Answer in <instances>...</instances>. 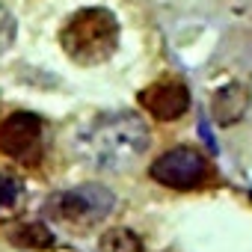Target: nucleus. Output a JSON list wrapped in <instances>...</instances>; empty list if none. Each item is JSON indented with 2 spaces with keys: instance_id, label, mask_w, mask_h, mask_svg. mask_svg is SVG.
<instances>
[{
  "instance_id": "4",
  "label": "nucleus",
  "mask_w": 252,
  "mask_h": 252,
  "mask_svg": "<svg viewBox=\"0 0 252 252\" xmlns=\"http://www.w3.org/2000/svg\"><path fill=\"white\" fill-rule=\"evenodd\" d=\"M149 178L166 190L190 193V190H199L211 181V163L199 149L175 146V149H166L163 155H158L152 160Z\"/></svg>"
},
{
  "instance_id": "7",
  "label": "nucleus",
  "mask_w": 252,
  "mask_h": 252,
  "mask_svg": "<svg viewBox=\"0 0 252 252\" xmlns=\"http://www.w3.org/2000/svg\"><path fill=\"white\" fill-rule=\"evenodd\" d=\"M249 89L243 83H225L214 92L211 98V116L217 125H222V128H231V125H237L246 110H249Z\"/></svg>"
},
{
  "instance_id": "10",
  "label": "nucleus",
  "mask_w": 252,
  "mask_h": 252,
  "mask_svg": "<svg viewBox=\"0 0 252 252\" xmlns=\"http://www.w3.org/2000/svg\"><path fill=\"white\" fill-rule=\"evenodd\" d=\"M15 33H18V24H15V15L6 9V6H0V54H6L15 42Z\"/></svg>"
},
{
  "instance_id": "8",
  "label": "nucleus",
  "mask_w": 252,
  "mask_h": 252,
  "mask_svg": "<svg viewBox=\"0 0 252 252\" xmlns=\"http://www.w3.org/2000/svg\"><path fill=\"white\" fill-rule=\"evenodd\" d=\"M9 240L21 249H54V234L45 222H27V225H18L15 231H9Z\"/></svg>"
},
{
  "instance_id": "5",
  "label": "nucleus",
  "mask_w": 252,
  "mask_h": 252,
  "mask_svg": "<svg viewBox=\"0 0 252 252\" xmlns=\"http://www.w3.org/2000/svg\"><path fill=\"white\" fill-rule=\"evenodd\" d=\"M42 134L45 122L36 113L15 110L0 119V155L18 163H36L42 158Z\"/></svg>"
},
{
  "instance_id": "3",
  "label": "nucleus",
  "mask_w": 252,
  "mask_h": 252,
  "mask_svg": "<svg viewBox=\"0 0 252 252\" xmlns=\"http://www.w3.org/2000/svg\"><path fill=\"white\" fill-rule=\"evenodd\" d=\"M116 208V196L104 184H77L68 190L54 193L45 202V217L54 222L71 228V231H89L98 222H104Z\"/></svg>"
},
{
  "instance_id": "6",
  "label": "nucleus",
  "mask_w": 252,
  "mask_h": 252,
  "mask_svg": "<svg viewBox=\"0 0 252 252\" xmlns=\"http://www.w3.org/2000/svg\"><path fill=\"white\" fill-rule=\"evenodd\" d=\"M137 101L158 122H178L190 110V92L181 80H155L140 89Z\"/></svg>"
},
{
  "instance_id": "2",
  "label": "nucleus",
  "mask_w": 252,
  "mask_h": 252,
  "mask_svg": "<svg viewBox=\"0 0 252 252\" xmlns=\"http://www.w3.org/2000/svg\"><path fill=\"white\" fill-rule=\"evenodd\" d=\"M119 18L104 6H86L65 18L60 30L63 54L83 68L107 63L119 48Z\"/></svg>"
},
{
  "instance_id": "9",
  "label": "nucleus",
  "mask_w": 252,
  "mask_h": 252,
  "mask_svg": "<svg viewBox=\"0 0 252 252\" xmlns=\"http://www.w3.org/2000/svg\"><path fill=\"white\" fill-rule=\"evenodd\" d=\"M98 252H143V240L131 228H110L98 237Z\"/></svg>"
},
{
  "instance_id": "1",
  "label": "nucleus",
  "mask_w": 252,
  "mask_h": 252,
  "mask_svg": "<svg viewBox=\"0 0 252 252\" xmlns=\"http://www.w3.org/2000/svg\"><path fill=\"white\" fill-rule=\"evenodd\" d=\"M152 134L137 113H104L95 116L77 134V155L104 172H128L149 152Z\"/></svg>"
},
{
  "instance_id": "11",
  "label": "nucleus",
  "mask_w": 252,
  "mask_h": 252,
  "mask_svg": "<svg viewBox=\"0 0 252 252\" xmlns=\"http://www.w3.org/2000/svg\"><path fill=\"white\" fill-rule=\"evenodd\" d=\"M18 196H21V184L12 175L0 172V211H9L18 202Z\"/></svg>"
}]
</instances>
